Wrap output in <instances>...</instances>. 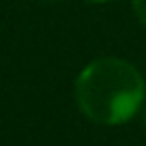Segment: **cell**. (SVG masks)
Listing matches in <instances>:
<instances>
[{"label": "cell", "instance_id": "6da1fadb", "mask_svg": "<svg viewBox=\"0 0 146 146\" xmlns=\"http://www.w3.org/2000/svg\"><path fill=\"white\" fill-rule=\"evenodd\" d=\"M146 82L129 60L103 56L75 78V101L82 114L97 125H123L140 112Z\"/></svg>", "mask_w": 146, "mask_h": 146}, {"label": "cell", "instance_id": "7a4b0ae2", "mask_svg": "<svg viewBox=\"0 0 146 146\" xmlns=\"http://www.w3.org/2000/svg\"><path fill=\"white\" fill-rule=\"evenodd\" d=\"M133 13L140 19V24L146 26V0H133Z\"/></svg>", "mask_w": 146, "mask_h": 146}, {"label": "cell", "instance_id": "3957f363", "mask_svg": "<svg viewBox=\"0 0 146 146\" xmlns=\"http://www.w3.org/2000/svg\"><path fill=\"white\" fill-rule=\"evenodd\" d=\"M86 2H95V5H103V2H112V0H86Z\"/></svg>", "mask_w": 146, "mask_h": 146}, {"label": "cell", "instance_id": "277c9868", "mask_svg": "<svg viewBox=\"0 0 146 146\" xmlns=\"http://www.w3.org/2000/svg\"><path fill=\"white\" fill-rule=\"evenodd\" d=\"M144 125H146V110H144Z\"/></svg>", "mask_w": 146, "mask_h": 146}, {"label": "cell", "instance_id": "5b68a950", "mask_svg": "<svg viewBox=\"0 0 146 146\" xmlns=\"http://www.w3.org/2000/svg\"><path fill=\"white\" fill-rule=\"evenodd\" d=\"M45 2H56V0H45Z\"/></svg>", "mask_w": 146, "mask_h": 146}]
</instances>
